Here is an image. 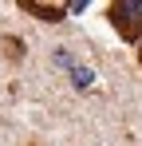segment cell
<instances>
[{"label": "cell", "instance_id": "277c9868", "mask_svg": "<svg viewBox=\"0 0 142 146\" xmlns=\"http://www.w3.org/2000/svg\"><path fill=\"white\" fill-rule=\"evenodd\" d=\"M4 51H8V59H24V44L16 36H4Z\"/></svg>", "mask_w": 142, "mask_h": 146}, {"label": "cell", "instance_id": "8992f818", "mask_svg": "<svg viewBox=\"0 0 142 146\" xmlns=\"http://www.w3.org/2000/svg\"><path fill=\"white\" fill-rule=\"evenodd\" d=\"M138 63H142V48H138Z\"/></svg>", "mask_w": 142, "mask_h": 146}, {"label": "cell", "instance_id": "7a4b0ae2", "mask_svg": "<svg viewBox=\"0 0 142 146\" xmlns=\"http://www.w3.org/2000/svg\"><path fill=\"white\" fill-rule=\"evenodd\" d=\"M20 8H24V12H32L36 20H51V24L63 20V12H67L63 4H40V0H20Z\"/></svg>", "mask_w": 142, "mask_h": 146}, {"label": "cell", "instance_id": "6da1fadb", "mask_svg": "<svg viewBox=\"0 0 142 146\" xmlns=\"http://www.w3.org/2000/svg\"><path fill=\"white\" fill-rule=\"evenodd\" d=\"M107 16H111V24L118 28L122 40H142V4L138 0H115L107 8Z\"/></svg>", "mask_w": 142, "mask_h": 146}, {"label": "cell", "instance_id": "3957f363", "mask_svg": "<svg viewBox=\"0 0 142 146\" xmlns=\"http://www.w3.org/2000/svg\"><path fill=\"white\" fill-rule=\"evenodd\" d=\"M71 83H75V87L83 91V87H91V83H95V71H91V67H83V63H79V67L71 71Z\"/></svg>", "mask_w": 142, "mask_h": 146}, {"label": "cell", "instance_id": "5b68a950", "mask_svg": "<svg viewBox=\"0 0 142 146\" xmlns=\"http://www.w3.org/2000/svg\"><path fill=\"white\" fill-rule=\"evenodd\" d=\"M55 63H59V67H71V71H75V67H79V63H75V59H71V51H55Z\"/></svg>", "mask_w": 142, "mask_h": 146}]
</instances>
